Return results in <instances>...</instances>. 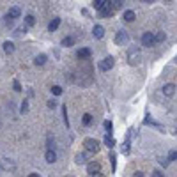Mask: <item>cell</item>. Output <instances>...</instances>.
Listing matches in <instances>:
<instances>
[{
	"instance_id": "d590c367",
	"label": "cell",
	"mask_w": 177,
	"mask_h": 177,
	"mask_svg": "<svg viewBox=\"0 0 177 177\" xmlns=\"http://www.w3.org/2000/svg\"><path fill=\"white\" fill-rule=\"evenodd\" d=\"M172 2H174V0H165V4H172Z\"/></svg>"
},
{
	"instance_id": "6da1fadb",
	"label": "cell",
	"mask_w": 177,
	"mask_h": 177,
	"mask_svg": "<svg viewBox=\"0 0 177 177\" xmlns=\"http://www.w3.org/2000/svg\"><path fill=\"white\" fill-rule=\"evenodd\" d=\"M85 149H87L90 154H94V152L99 151V142H97L96 138H87V140H85Z\"/></svg>"
},
{
	"instance_id": "5bb4252c",
	"label": "cell",
	"mask_w": 177,
	"mask_h": 177,
	"mask_svg": "<svg viewBox=\"0 0 177 177\" xmlns=\"http://www.w3.org/2000/svg\"><path fill=\"white\" fill-rule=\"evenodd\" d=\"M9 16H11V18H14V20H16V18H20V16H21V9H20V7H16V5H14V7H11V9H9Z\"/></svg>"
},
{
	"instance_id": "30bf717a",
	"label": "cell",
	"mask_w": 177,
	"mask_h": 177,
	"mask_svg": "<svg viewBox=\"0 0 177 177\" xmlns=\"http://www.w3.org/2000/svg\"><path fill=\"white\" fill-rule=\"evenodd\" d=\"M44 158H46V161H48V163H55V161H57V154H55V151H52V149H48V151H46Z\"/></svg>"
},
{
	"instance_id": "5b68a950",
	"label": "cell",
	"mask_w": 177,
	"mask_h": 177,
	"mask_svg": "<svg viewBox=\"0 0 177 177\" xmlns=\"http://www.w3.org/2000/svg\"><path fill=\"white\" fill-rule=\"evenodd\" d=\"M99 172H101V165H99L97 161H92V163L87 165V174H89V175H101Z\"/></svg>"
},
{
	"instance_id": "ba28073f",
	"label": "cell",
	"mask_w": 177,
	"mask_h": 177,
	"mask_svg": "<svg viewBox=\"0 0 177 177\" xmlns=\"http://www.w3.org/2000/svg\"><path fill=\"white\" fill-rule=\"evenodd\" d=\"M92 34H94L96 39H101V37L104 36V29L101 27V25H96V27L92 29Z\"/></svg>"
},
{
	"instance_id": "9a60e30c",
	"label": "cell",
	"mask_w": 177,
	"mask_h": 177,
	"mask_svg": "<svg viewBox=\"0 0 177 177\" xmlns=\"http://www.w3.org/2000/svg\"><path fill=\"white\" fill-rule=\"evenodd\" d=\"M34 64H36V66H44V64H46V55H37V57H36V59H34Z\"/></svg>"
},
{
	"instance_id": "4316f807",
	"label": "cell",
	"mask_w": 177,
	"mask_h": 177,
	"mask_svg": "<svg viewBox=\"0 0 177 177\" xmlns=\"http://www.w3.org/2000/svg\"><path fill=\"white\" fill-rule=\"evenodd\" d=\"M104 129H106V131H108V133L112 135V129H114V124H112L110 121H104Z\"/></svg>"
},
{
	"instance_id": "8d00e7d4",
	"label": "cell",
	"mask_w": 177,
	"mask_h": 177,
	"mask_svg": "<svg viewBox=\"0 0 177 177\" xmlns=\"http://www.w3.org/2000/svg\"><path fill=\"white\" fill-rule=\"evenodd\" d=\"M175 64H177V57H175Z\"/></svg>"
},
{
	"instance_id": "7a4b0ae2",
	"label": "cell",
	"mask_w": 177,
	"mask_h": 177,
	"mask_svg": "<svg viewBox=\"0 0 177 177\" xmlns=\"http://www.w3.org/2000/svg\"><path fill=\"white\" fill-rule=\"evenodd\" d=\"M114 64H115V59L110 55V57H104L103 60L99 62V69L101 71H110L112 67H114Z\"/></svg>"
},
{
	"instance_id": "603a6c76",
	"label": "cell",
	"mask_w": 177,
	"mask_h": 177,
	"mask_svg": "<svg viewBox=\"0 0 177 177\" xmlns=\"http://www.w3.org/2000/svg\"><path fill=\"white\" fill-rule=\"evenodd\" d=\"M104 2H106V0H94V4H92V5H94V7H96L97 11H99V9H101V7L104 5Z\"/></svg>"
},
{
	"instance_id": "9c48e42d",
	"label": "cell",
	"mask_w": 177,
	"mask_h": 177,
	"mask_svg": "<svg viewBox=\"0 0 177 177\" xmlns=\"http://www.w3.org/2000/svg\"><path fill=\"white\" fill-rule=\"evenodd\" d=\"M135 18H136L135 11H124V14H122V20H124V21H128V23L135 21Z\"/></svg>"
},
{
	"instance_id": "f1b7e54d",
	"label": "cell",
	"mask_w": 177,
	"mask_h": 177,
	"mask_svg": "<svg viewBox=\"0 0 177 177\" xmlns=\"http://www.w3.org/2000/svg\"><path fill=\"white\" fill-rule=\"evenodd\" d=\"M12 87H14V90H16V92H20V90H21V85H20L18 80H14V82H12Z\"/></svg>"
},
{
	"instance_id": "7402d4cb",
	"label": "cell",
	"mask_w": 177,
	"mask_h": 177,
	"mask_svg": "<svg viewBox=\"0 0 177 177\" xmlns=\"http://www.w3.org/2000/svg\"><path fill=\"white\" fill-rule=\"evenodd\" d=\"M73 44H74L73 37H64L62 39V46H66V48H69V46H73Z\"/></svg>"
},
{
	"instance_id": "d6a6232c",
	"label": "cell",
	"mask_w": 177,
	"mask_h": 177,
	"mask_svg": "<svg viewBox=\"0 0 177 177\" xmlns=\"http://www.w3.org/2000/svg\"><path fill=\"white\" fill-rule=\"evenodd\" d=\"M152 175H154V177H163V174H161V170H154V172H152Z\"/></svg>"
},
{
	"instance_id": "3957f363",
	"label": "cell",
	"mask_w": 177,
	"mask_h": 177,
	"mask_svg": "<svg viewBox=\"0 0 177 177\" xmlns=\"http://www.w3.org/2000/svg\"><path fill=\"white\" fill-rule=\"evenodd\" d=\"M128 60H129V64L131 66H135V64H138V60H140V52H138V48H129V52H128Z\"/></svg>"
},
{
	"instance_id": "2e32d148",
	"label": "cell",
	"mask_w": 177,
	"mask_h": 177,
	"mask_svg": "<svg viewBox=\"0 0 177 177\" xmlns=\"http://www.w3.org/2000/svg\"><path fill=\"white\" fill-rule=\"evenodd\" d=\"M4 52L7 53V55H11V53L14 52V44H12L11 41H5L4 43Z\"/></svg>"
},
{
	"instance_id": "d4e9b609",
	"label": "cell",
	"mask_w": 177,
	"mask_h": 177,
	"mask_svg": "<svg viewBox=\"0 0 177 177\" xmlns=\"http://www.w3.org/2000/svg\"><path fill=\"white\" fill-rule=\"evenodd\" d=\"M90 122H92V115H90V114H85V115H83V124L89 126Z\"/></svg>"
},
{
	"instance_id": "484cf974",
	"label": "cell",
	"mask_w": 177,
	"mask_h": 177,
	"mask_svg": "<svg viewBox=\"0 0 177 177\" xmlns=\"http://www.w3.org/2000/svg\"><path fill=\"white\" fill-rule=\"evenodd\" d=\"M121 151H122L124 154H128V152H129V140H126L124 144H122V147H121Z\"/></svg>"
},
{
	"instance_id": "4dcf8cb0",
	"label": "cell",
	"mask_w": 177,
	"mask_h": 177,
	"mask_svg": "<svg viewBox=\"0 0 177 177\" xmlns=\"http://www.w3.org/2000/svg\"><path fill=\"white\" fill-rule=\"evenodd\" d=\"M48 108H55V106H57V101H53V99H50V101H48Z\"/></svg>"
},
{
	"instance_id": "1f68e13d",
	"label": "cell",
	"mask_w": 177,
	"mask_h": 177,
	"mask_svg": "<svg viewBox=\"0 0 177 177\" xmlns=\"http://www.w3.org/2000/svg\"><path fill=\"white\" fill-rule=\"evenodd\" d=\"M168 158H170L172 161H174V159H177V152H175V151H172V152L168 154Z\"/></svg>"
},
{
	"instance_id": "8992f818",
	"label": "cell",
	"mask_w": 177,
	"mask_h": 177,
	"mask_svg": "<svg viewBox=\"0 0 177 177\" xmlns=\"http://www.w3.org/2000/svg\"><path fill=\"white\" fill-rule=\"evenodd\" d=\"M154 43H156V41H154V34H152V32H145V34L142 36V46L151 48Z\"/></svg>"
},
{
	"instance_id": "e0dca14e",
	"label": "cell",
	"mask_w": 177,
	"mask_h": 177,
	"mask_svg": "<svg viewBox=\"0 0 177 177\" xmlns=\"http://www.w3.org/2000/svg\"><path fill=\"white\" fill-rule=\"evenodd\" d=\"M62 117H64V124H66V128L69 129V119H67V106H66V104H62Z\"/></svg>"
},
{
	"instance_id": "836d02e7",
	"label": "cell",
	"mask_w": 177,
	"mask_h": 177,
	"mask_svg": "<svg viewBox=\"0 0 177 177\" xmlns=\"http://www.w3.org/2000/svg\"><path fill=\"white\" fill-rule=\"evenodd\" d=\"M12 21H14V18H11L9 14H7V18H5V23H7V25H12Z\"/></svg>"
},
{
	"instance_id": "44dd1931",
	"label": "cell",
	"mask_w": 177,
	"mask_h": 177,
	"mask_svg": "<svg viewBox=\"0 0 177 177\" xmlns=\"http://www.w3.org/2000/svg\"><path fill=\"white\" fill-rule=\"evenodd\" d=\"M74 161H76L78 165H83L85 161H87V154H76V158H74Z\"/></svg>"
},
{
	"instance_id": "f546056e",
	"label": "cell",
	"mask_w": 177,
	"mask_h": 177,
	"mask_svg": "<svg viewBox=\"0 0 177 177\" xmlns=\"http://www.w3.org/2000/svg\"><path fill=\"white\" fill-rule=\"evenodd\" d=\"M4 167H5V168H7V170H9V168H12V167H14V165L11 163L9 159H4Z\"/></svg>"
},
{
	"instance_id": "4fadbf2b",
	"label": "cell",
	"mask_w": 177,
	"mask_h": 177,
	"mask_svg": "<svg viewBox=\"0 0 177 177\" xmlns=\"http://www.w3.org/2000/svg\"><path fill=\"white\" fill-rule=\"evenodd\" d=\"M59 25H60V18H53V20L50 21V25H48V30L55 32L57 29H59Z\"/></svg>"
},
{
	"instance_id": "7c38bea8",
	"label": "cell",
	"mask_w": 177,
	"mask_h": 177,
	"mask_svg": "<svg viewBox=\"0 0 177 177\" xmlns=\"http://www.w3.org/2000/svg\"><path fill=\"white\" fill-rule=\"evenodd\" d=\"M174 90H175V85H174V83L163 85V94H165V96H168V97H170V96L174 94Z\"/></svg>"
},
{
	"instance_id": "8fae6325",
	"label": "cell",
	"mask_w": 177,
	"mask_h": 177,
	"mask_svg": "<svg viewBox=\"0 0 177 177\" xmlns=\"http://www.w3.org/2000/svg\"><path fill=\"white\" fill-rule=\"evenodd\" d=\"M90 50H89V48H82V50H78V53H76V55H78V59H82V60H85V59H89V57H90Z\"/></svg>"
},
{
	"instance_id": "d6986e66",
	"label": "cell",
	"mask_w": 177,
	"mask_h": 177,
	"mask_svg": "<svg viewBox=\"0 0 177 177\" xmlns=\"http://www.w3.org/2000/svg\"><path fill=\"white\" fill-rule=\"evenodd\" d=\"M167 39V34L165 32H158V34H154V41L156 43H163Z\"/></svg>"
},
{
	"instance_id": "52a82bcc",
	"label": "cell",
	"mask_w": 177,
	"mask_h": 177,
	"mask_svg": "<svg viewBox=\"0 0 177 177\" xmlns=\"http://www.w3.org/2000/svg\"><path fill=\"white\" fill-rule=\"evenodd\" d=\"M114 11H115L114 5H110V2L106 0V2H104V5L99 9V12H101V16H103V18H108V16H112V14H114Z\"/></svg>"
},
{
	"instance_id": "e575fe53",
	"label": "cell",
	"mask_w": 177,
	"mask_h": 177,
	"mask_svg": "<svg viewBox=\"0 0 177 177\" xmlns=\"http://www.w3.org/2000/svg\"><path fill=\"white\" fill-rule=\"evenodd\" d=\"M140 2H147V4H154V0H140Z\"/></svg>"
},
{
	"instance_id": "277c9868",
	"label": "cell",
	"mask_w": 177,
	"mask_h": 177,
	"mask_svg": "<svg viewBox=\"0 0 177 177\" xmlns=\"http://www.w3.org/2000/svg\"><path fill=\"white\" fill-rule=\"evenodd\" d=\"M129 41V34L126 30H119L117 32V36H115V43L119 44V46H124L126 43Z\"/></svg>"
},
{
	"instance_id": "cb8c5ba5",
	"label": "cell",
	"mask_w": 177,
	"mask_h": 177,
	"mask_svg": "<svg viewBox=\"0 0 177 177\" xmlns=\"http://www.w3.org/2000/svg\"><path fill=\"white\" fill-rule=\"evenodd\" d=\"M20 112H21V114H27V112H29V101H27V99H25V101L21 103V108H20Z\"/></svg>"
},
{
	"instance_id": "ffe728a7",
	"label": "cell",
	"mask_w": 177,
	"mask_h": 177,
	"mask_svg": "<svg viewBox=\"0 0 177 177\" xmlns=\"http://www.w3.org/2000/svg\"><path fill=\"white\" fill-rule=\"evenodd\" d=\"M104 145L108 147V149H112V147L115 145V140L110 135H106V136H104Z\"/></svg>"
},
{
	"instance_id": "ac0fdd59",
	"label": "cell",
	"mask_w": 177,
	"mask_h": 177,
	"mask_svg": "<svg viewBox=\"0 0 177 177\" xmlns=\"http://www.w3.org/2000/svg\"><path fill=\"white\" fill-rule=\"evenodd\" d=\"M25 25H27V27H34V25H36V18H34L32 14H27V16H25Z\"/></svg>"
},
{
	"instance_id": "83f0119b",
	"label": "cell",
	"mask_w": 177,
	"mask_h": 177,
	"mask_svg": "<svg viewBox=\"0 0 177 177\" xmlns=\"http://www.w3.org/2000/svg\"><path fill=\"white\" fill-rule=\"evenodd\" d=\"M52 92L55 94V96H60V94H62V87H59V85H55V87H52Z\"/></svg>"
}]
</instances>
